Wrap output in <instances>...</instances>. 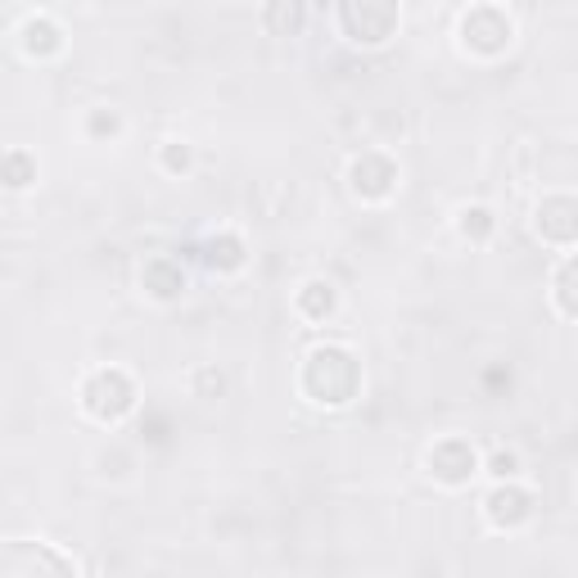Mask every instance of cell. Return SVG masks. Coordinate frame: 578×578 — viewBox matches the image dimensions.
I'll return each mask as SVG.
<instances>
[{"label":"cell","instance_id":"cell-2","mask_svg":"<svg viewBox=\"0 0 578 578\" xmlns=\"http://www.w3.org/2000/svg\"><path fill=\"white\" fill-rule=\"evenodd\" d=\"M398 0H339V23L358 45H384L398 32Z\"/></svg>","mask_w":578,"mask_h":578},{"label":"cell","instance_id":"cell-3","mask_svg":"<svg viewBox=\"0 0 578 578\" xmlns=\"http://www.w3.org/2000/svg\"><path fill=\"white\" fill-rule=\"evenodd\" d=\"M82 407H86L95 421L113 425V421H123V416L136 407V384H132L118 367L95 371V375L82 384Z\"/></svg>","mask_w":578,"mask_h":578},{"label":"cell","instance_id":"cell-16","mask_svg":"<svg viewBox=\"0 0 578 578\" xmlns=\"http://www.w3.org/2000/svg\"><path fill=\"white\" fill-rule=\"evenodd\" d=\"M556 308H560L565 321H574V312H578V303H574V258H565L560 271H556Z\"/></svg>","mask_w":578,"mask_h":578},{"label":"cell","instance_id":"cell-8","mask_svg":"<svg viewBox=\"0 0 578 578\" xmlns=\"http://www.w3.org/2000/svg\"><path fill=\"white\" fill-rule=\"evenodd\" d=\"M538 236L543 240H551V245H574V236H578V204H574V195H543V204H538Z\"/></svg>","mask_w":578,"mask_h":578},{"label":"cell","instance_id":"cell-10","mask_svg":"<svg viewBox=\"0 0 578 578\" xmlns=\"http://www.w3.org/2000/svg\"><path fill=\"white\" fill-rule=\"evenodd\" d=\"M141 285L149 289L154 299H177L186 289V271H182V262H172V258H149L145 271H141Z\"/></svg>","mask_w":578,"mask_h":578},{"label":"cell","instance_id":"cell-6","mask_svg":"<svg viewBox=\"0 0 578 578\" xmlns=\"http://www.w3.org/2000/svg\"><path fill=\"white\" fill-rule=\"evenodd\" d=\"M430 471H434L438 484L456 488V484H471V475L479 471V456L466 438H443V443L430 447Z\"/></svg>","mask_w":578,"mask_h":578},{"label":"cell","instance_id":"cell-20","mask_svg":"<svg viewBox=\"0 0 578 578\" xmlns=\"http://www.w3.org/2000/svg\"><path fill=\"white\" fill-rule=\"evenodd\" d=\"M91 132H118V118H113V113H95V118H91Z\"/></svg>","mask_w":578,"mask_h":578},{"label":"cell","instance_id":"cell-7","mask_svg":"<svg viewBox=\"0 0 578 578\" xmlns=\"http://www.w3.org/2000/svg\"><path fill=\"white\" fill-rule=\"evenodd\" d=\"M349 182H353V195H362V199H384V195H393V186H398V167H393L389 154H375V149H371V154L353 158Z\"/></svg>","mask_w":578,"mask_h":578},{"label":"cell","instance_id":"cell-11","mask_svg":"<svg viewBox=\"0 0 578 578\" xmlns=\"http://www.w3.org/2000/svg\"><path fill=\"white\" fill-rule=\"evenodd\" d=\"M23 50L32 54V60H50V54L64 50V32L54 19H28L23 23Z\"/></svg>","mask_w":578,"mask_h":578},{"label":"cell","instance_id":"cell-13","mask_svg":"<svg viewBox=\"0 0 578 578\" xmlns=\"http://www.w3.org/2000/svg\"><path fill=\"white\" fill-rule=\"evenodd\" d=\"M204 262H208L213 271H236V267L245 262V245H240V236H230V230L213 236V240L204 245Z\"/></svg>","mask_w":578,"mask_h":578},{"label":"cell","instance_id":"cell-9","mask_svg":"<svg viewBox=\"0 0 578 578\" xmlns=\"http://www.w3.org/2000/svg\"><path fill=\"white\" fill-rule=\"evenodd\" d=\"M488 519L497 529H519L525 519L534 515V497L525 493V488H515V484H502V488H493L488 493Z\"/></svg>","mask_w":578,"mask_h":578},{"label":"cell","instance_id":"cell-5","mask_svg":"<svg viewBox=\"0 0 578 578\" xmlns=\"http://www.w3.org/2000/svg\"><path fill=\"white\" fill-rule=\"evenodd\" d=\"M0 574H73V560L41 543H6L0 547Z\"/></svg>","mask_w":578,"mask_h":578},{"label":"cell","instance_id":"cell-19","mask_svg":"<svg viewBox=\"0 0 578 578\" xmlns=\"http://www.w3.org/2000/svg\"><path fill=\"white\" fill-rule=\"evenodd\" d=\"M488 471H493L497 479H515V471H519V456H515V452H493Z\"/></svg>","mask_w":578,"mask_h":578},{"label":"cell","instance_id":"cell-15","mask_svg":"<svg viewBox=\"0 0 578 578\" xmlns=\"http://www.w3.org/2000/svg\"><path fill=\"white\" fill-rule=\"evenodd\" d=\"M299 312H303V317H312V321H326V317L334 312V289H330L326 280L303 285V295H299Z\"/></svg>","mask_w":578,"mask_h":578},{"label":"cell","instance_id":"cell-18","mask_svg":"<svg viewBox=\"0 0 578 578\" xmlns=\"http://www.w3.org/2000/svg\"><path fill=\"white\" fill-rule=\"evenodd\" d=\"M163 163H167V172H186V167H190V145L172 141V145L163 149Z\"/></svg>","mask_w":578,"mask_h":578},{"label":"cell","instance_id":"cell-14","mask_svg":"<svg viewBox=\"0 0 578 578\" xmlns=\"http://www.w3.org/2000/svg\"><path fill=\"white\" fill-rule=\"evenodd\" d=\"M37 182V163L28 149H6L0 154V186H10V190H23Z\"/></svg>","mask_w":578,"mask_h":578},{"label":"cell","instance_id":"cell-21","mask_svg":"<svg viewBox=\"0 0 578 578\" xmlns=\"http://www.w3.org/2000/svg\"><path fill=\"white\" fill-rule=\"evenodd\" d=\"M195 384H199V389H217V393L226 389V380H221L217 371H199V380H195Z\"/></svg>","mask_w":578,"mask_h":578},{"label":"cell","instance_id":"cell-12","mask_svg":"<svg viewBox=\"0 0 578 578\" xmlns=\"http://www.w3.org/2000/svg\"><path fill=\"white\" fill-rule=\"evenodd\" d=\"M262 23L271 37H299L303 32V0H267Z\"/></svg>","mask_w":578,"mask_h":578},{"label":"cell","instance_id":"cell-17","mask_svg":"<svg viewBox=\"0 0 578 578\" xmlns=\"http://www.w3.org/2000/svg\"><path fill=\"white\" fill-rule=\"evenodd\" d=\"M488 230H493V213L488 208H466V213H461V236L488 240Z\"/></svg>","mask_w":578,"mask_h":578},{"label":"cell","instance_id":"cell-4","mask_svg":"<svg viewBox=\"0 0 578 578\" xmlns=\"http://www.w3.org/2000/svg\"><path fill=\"white\" fill-rule=\"evenodd\" d=\"M515 28L497 6H475L466 19H461V45L471 54H484V60H497V54L510 45Z\"/></svg>","mask_w":578,"mask_h":578},{"label":"cell","instance_id":"cell-1","mask_svg":"<svg viewBox=\"0 0 578 578\" xmlns=\"http://www.w3.org/2000/svg\"><path fill=\"white\" fill-rule=\"evenodd\" d=\"M362 384V367L349 349H339V343H321V349L308 353L303 362V393L321 407H343V402H353Z\"/></svg>","mask_w":578,"mask_h":578}]
</instances>
